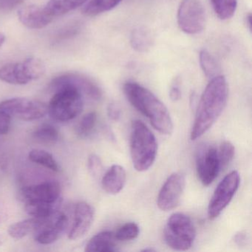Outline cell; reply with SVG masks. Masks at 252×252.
Listing matches in <instances>:
<instances>
[{
	"label": "cell",
	"mask_w": 252,
	"mask_h": 252,
	"mask_svg": "<svg viewBox=\"0 0 252 252\" xmlns=\"http://www.w3.org/2000/svg\"><path fill=\"white\" fill-rule=\"evenodd\" d=\"M228 86L226 79L219 75L205 88L196 110L190 138L192 141L206 133L220 116L228 101Z\"/></svg>",
	"instance_id": "obj_1"
},
{
	"label": "cell",
	"mask_w": 252,
	"mask_h": 252,
	"mask_svg": "<svg viewBox=\"0 0 252 252\" xmlns=\"http://www.w3.org/2000/svg\"><path fill=\"white\" fill-rule=\"evenodd\" d=\"M124 92L129 103L150 120L156 130L163 135L172 133L174 126L170 113L153 92L133 82L124 85Z\"/></svg>",
	"instance_id": "obj_2"
},
{
	"label": "cell",
	"mask_w": 252,
	"mask_h": 252,
	"mask_svg": "<svg viewBox=\"0 0 252 252\" xmlns=\"http://www.w3.org/2000/svg\"><path fill=\"white\" fill-rule=\"evenodd\" d=\"M158 144L152 131L139 120L132 122L130 155L134 168L138 172L148 170L156 160Z\"/></svg>",
	"instance_id": "obj_3"
},
{
	"label": "cell",
	"mask_w": 252,
	"mask_h": 252,
	"mask_svg": "<svg viewBox=\"0 0 252 252\" xmlns=\"http://www.w3.org/2000/svg\"><path fill=\"white\" fill-rule=\"evenodd\" d=\"M48 104V113L54 120L65 122L73 120L84 108V95L79 90L64 86L54 91Z\"/></svg>",
	"instance_id": "obj_4"
},
{
	"label": "cell",
	"mask_w": 252,
	"mask_h": 252,
	"mask_svg": "<svg viewBox=\"0 0 252 252\" xmlns=\"http://www.w3.org/2000/svg\"><path fill=\"white\" fill-rule=\"evenodd\" d=\"M166 245L175 251L189 250L196 237L195 228L189 217L175 213L169 217L163 230Z\"/></svg>",
	"instance_id": "obj_5"
},
{
	"label": "cell",
	"mask_w": 252,
	"mask_h": 252,
	"mask_svg": "<svg viewBox=\"0 0 252 252\" xmlns=\"http://www.w3.org/2000/svg\"><path fill=\"white\" fill-rule=\"evenodd\" d=\"M180 29L187 34L201 33L206 26V10L200 0H182L177 14Z\"/></svg>",
	"instance_id": "obj_6"
},
{
	"label": "cell",
	"mask_w": 252,
	"mask_h": 252,
	"mask_svg": "<svg viewBox=\"0 0 252 252\" xmlns=\"http://www.w3.org/2000/svg\"><path fill=\"white\" fill-rule=\"evenodd\" d=\"M240 177L237 171H232L224 177L214 191L208 206V216L216 219L229 204L240 186Z\"/></svg>",
	"instance_id": "obj_7"
},
{
	"label": "cell",
	"mask_w": 252,
	"mask_h": 252,
	"mask_svg": "<svg viewBox=\"0 0 252 252\" xmlns=\"http://www.w3.org/2000/svg\"><path fill=\"white\" fill-rule=\"evenodd\" d=\"M0 110L26 122L38 120L48 113L46 104L27 98H10L1 101Z\"/></svg>",
	"instance_id": "obj_8"
},
{
	"label": "cell",
	"mask_w": 252,
	"mask_h": 252,
	"mask_svg": "<svg viewBox=\"0 0 252 252\" xmlns=\"http://www.w3.org/2000/svg\"><path fill=\"white\" fill-rule=\"evenodd\" d=\"M196 170L203 186L210 185L221 172L218 148L209 144L199 146L196 153Z\"/></svg>",
	"instance_id": "obj_9"
},
{
	"label": "cell",
	"mask_w": 252,
	"mask_h": 252,
	"mask_svg": "<svg viewBox=\"0 0 252 252\" xmlns=\"http://www.w3.org/2000/svg\"><path fill=\"white\" fill-rule=\"evenodd\" d=\"M186 187V177L181 172H174L168 177L159 191L157 204L165 212L172 210L179 205Z\"/></svg>",
	"instance_id": "obj_10"
},
{
	"label": "cell",
	"mask_w": 252,
	"mask_h": 252,
	"mask_svg": "<svg viewBox=\"0 0 252 252\" xmlns=\"http://www.w3.org/2000/svg\"><path fill=\"white\" fill-rule=\"evenodd\" d=\"M64 86H71L79 90L84 96L94 101H99L102 97V91L96 83L90 78L79 73H66L53 79L50 85L52 92Z\"/></svg>",
	"instance_id": "obj_11"
},
{
	"label": "cell",
	"mask_w": 252,
	"mask_h": 252,
	"mask_svg": "<svg viewBox=\"0 0 252 252\" xmlns=\"http://www.w3.org/2000/svg\"><path fill=\"white\" fill-rule=\"evenodd\" d=\"M68 226V218L64 213L57 212L48 218L35 231V240L42 245H49L57 241Z\"/></svg>",
	"instance_id": "obj_12"
},
{
	"label": "cell",
	"mask_w": 252,
	"mask_h": 252,
	"mask_svg": "<svg viewBox=\"0 0 252 252\" xmlns=\"http://www.w3.org/2000/svg\"><path fill=\"white\" fill-rule=\"evenodd\" d=\"M22 194L26 201L56 203L61 199V186L57 181H45L25 187Z\"/></svg>",
	"instance_id": "obj_13"
},
{
	"label": "cell",
	"mask_w": 252,
	"mask_h": 252,
	"mask_svg": "<svg viewBox=\"0 0 252 252\" xmlns=\"http://www.w3.org/2000/svg\"><path fill=\"white\" fill-rule=\"evenodd\" d=\"M95 218L94 207L86 202H79L74 209V220L69 231L68 238L77 240L82 238L92 226Z\"/></svg>",
	"instance_id": "obj_14"
},
{
	"label": "cell",
	"mask_w": 252,
	"mask_h": 252,
	"mask_svg": "<svg viewBox=\"0 0 252 252\" xmlns=\"http://www.w3.org/2000/svg\"><path fill=\"white\" fill-rule=\"evenodd\" d=\"M19 20L26 27L34 30H40L47 27L53 21L45 8L36 5H26L18 11Z\"/></svg>",
	"instance_id": "obj_15"
},
{
	"label": "cell",
	"mask_w": 252,
	"mask_h": 252,
	"mask_svg": "<svg viewBox=\"0 0 252 252\" xmlns=\"http://www.w3.org/2000/svg\"><path fill=\"white\" fill-rule=\"evenodd\" d=\"M0 80L15 85H27L32 82V76L25 62L9 63L0 68Z\"/></svg>",
	"instance_id": "obj_16"
},
{
	"label": "cell",
	"mask_w": 252,
	"mask_h": 252,
	"mask_svg": "<svg viewBox=\"0 0 252 252\" xmlns=\"http://www.w3.org/2000/svg\"><path fill=\"white\" fill-rule=\"evenodd\" d=\"M126 173L120 165H113L101 178L103 189L110 194H117L126 184Z\"/></svg>",
	"instance_id": "obj_17"
},
{
	"label": "cell",
	"mask_w": 252,
	"mask_h": 252,
	"mask_svg": "<svg viewBox=\"0 0 252 252\" xmlns=\"http://www.w3.org/2000/svg\"><path fill=\"white\" fill-rule=\"evenodd\" d=\"M118 240L113 231H101L87 243L85 252H112L117 251Z\"/></svg>",
	"instance_id": "obj_18"
},
{
	"label": "cell",
	"mask_w": 252,
	"mask_h": 252,
	"mask_svg": "<svg viewBox=\"0 0 252 252\" xmlns=\"http://www.w3.org/2000/svg\"><path fill=\"white\" fill-rule=\"evenodd\" d=\"M48 218H29L10 225L8 232L10 237L21 240L31 233L35 232Z\"/></svg>",
	"instance_id": "obj_19"
},
{
	"label": "cell",
	"mask_w": 252,
	"mask_h": 252,
	"mask_svg": "<svg viewBox=\"0 0 252 252\" xmlns=\"http://www.w3.org/2000/svg\"><path fill=\"white\" fill-rule=\"evenodd\" d=\"M87 1L88 0H49L44 8L54 18L76 9Z\"/></svg>",
	"instance_id": "obj_20"
},
{
	"label": "cell",
	"mask_w": 252,
	"mask_h": 252,
	"mask_svg": "<svg viewBox=\"0 0 252 252\" xmlns=\"http://www.w3.org/2000/svg\"><path fill=\"white\" fill-rule=\"evenodd\" d=\"M61 201L56 203L46 202L26 201V212L30 216L37 218H48L58 212Z\"/></svg>",
	"instance_id": "obj_21"
},
{
	"label": "cell",
	"mask_w": 252,
	"mask_h": 252,
	"mask_svg": "<svg viewBox=\"0 0 252 252\" xmlns=\"http://www.w3.org/2000/svg\"><path fill=\"white\" fill-rule=\"evenodd\" d=\"M153 44V35L147 28L141 26L132 31L130 36V45L137 52H147L151 49Z\"/></svg>",
	"instance_id": "obj_22"
},
{
	"label": "cell",
	"mask_w": 252,
	"mask_h": 252,
	"mask_svg": "<svg viewBox=\"0 0 252 252\" xmlns=\"http://www.w3.org/2000/svg\"><path fill=\"white\" fill-rule=\"evenodd\" d=\"M123 0H91L84 7L82 13L88 17H95L103 13L111 11Z\"/></svg>",
	"instance_id": "obj_23"
},
{
	"label": "cell",
	"mask_w": 252,
	"mask_h": 252,
	"mask_svg": "<svg viewBox=\"0 0 252 252\" xmlns=\"http://www.w3.org/2000/svg\"><path fill=\"white\" fill-rule=\"evenodd\" d=\"M29 160L36 164L44 166L53 172H60V168L54 156L43 150L34 149L29 153Z\"/></svg>",
	"instance_id": "obj_24"
},
{
	"label": "cell",
	"mask_w": 252,
	"mask_h": 252,
	"mask_svg": "<svg viewBox=\"0 0 252 252\" xmlns=\"http://www.w3.org/2000/svg\"><path fill=\"white\" fill-rule=\"evenodd\" d=\"M199 60H200L199 62H200V67L206 77L212 79L221 75L220 73V69L216 60L207 50L203 49L200 51Z\"/></svg>",
	"instance_id": "obj_25"
},
{
	"label": "cell",
	"mask_w": 252,
	"mask_h": 252,
	"mask_svg": "<svg viewBox=\"0 0 252 252\" xmlns=\"http://www.w3.org/2000/svg\"><path fill=\"white\" fill-rule=\"evenodd\" d=\"M212 8L221 20L231 19L235 14L237 0H211Z\"/></svg>",
	"instance_id": "obj_26"
},
{
	"label": "cell",
	"mask_w": 252,
	"mask_h": 252,
	"mask_svg": "<svg viewBox=\"0 0 252 252\" xmlns=\"http://www.w3.org/2000/svg\"><path fill=\"white\" fill-rule=\"evenodd\" d=\"M60 133L55 126L48 124L41 125L33 132V137L38 141L53 144L58 141Z\"/></svg>",
	"instance_id": "obj_27"
},
{
	"label": "cell",
	"mask_w": 252,
	"mask_h": 252,
	"mask_svg": "<svg viewBox=\"0 0 252 252\" xmlns=\"http://www.w3.org/2000/svg\"><path fill=\"white\" fill-rule=\"evenodd\" d=\"M97 113L90 112L79 121L76 128V134L81 138H86L91 135L96 125Z\"/></svg>",
	"instance_id": "obj_28"
},
{
	"label": "cell",
	"mask_w": 252,
	"mask_h": 252,
	"mask_svg": "<svg viewBox=\"0 0 252 252\" xmlns=\"http://www.w3.org/2000/svg\"><path fill=\"white\" fill-rule=\"evenodd\" d=\"M139 233L138 225L135 222H129L124 224L114 234L118 241H129L136 239Z\"/></svg>",
	"instance_id": "obj_29"
},
{
	"label": "cell",
	"mask_w": 252,
	"mask_h": 252,
	"mask_svg": "<svg viewBox=\"0 0 252 252\" xmlns=\"http://www.w3.org/2000/svg\"><path fill=\"white\" fill-rule=\"evenodd\" d=\"M235 148L229 141H224L218 149V158L221 171L227 167L234 158Z\"/></svg>",
	"instance_id": "obj_30"
},
{
	"label": "cell",
	"mask_w": 252,
	"mask_h": 252,
	"mask_svg": "<svg viewBox=\"0 0 252 252\" xmlns=\"http://www.w3.org/2000/svg\"><path fill=\"white\" fill-rule=\"evenodd\" d=\"M33 81L40 79L45 73V65L43 62L35 57H30L24 60Z\"/></svg>",
	"instance_id": "obj_31"
},
{
	"label": "cell",
	"mask_w": 252,
	"mask_h": 252,
	"mask_svg": "<svg viewBox=\"0 0 252 252\" xmlns=\"http://www.w3.org/2000/svg\"><path fill=\"white\" fill-rule=\"evenodd\" d=\"M88 167L90 173L94 178H98L102 175L103 164L100 158L95 154L91 155L88 158Z\"/></svg>",
	"instance_id": "obj_32"
},
{
	"label": "cell",
	"mask_w": 252,
	"mask_h": 252,
	"mask_svg": "<svg viewBox=\"0 0 252 252\" xmlns=\"http://www.w3.org/2000/svg\"><path fill=\"white\" fill-rule=\"evenodd\" d=\"M11 118L8 113L0 110V135H6L9 132Z\"/></svg>",
	"instance_id": "obj_33"
},
{
	"label": "cell",
	"mask_w": 252,
	"mask_h": 252,
	"mask_svg": "<svg viewBox=\"0 0 252 252\" xmlns=\"http://www.w3.org/2000/svg\"><path fill=\"white\" fill-rule=\"evenodd\" d=\"M122 112L119 106L115 103H111L107 107V116L110 120L118 122L120 119Z\"/></svg>",
	"instance_id": "obj_34"
},
{
	"label": "cell",
	"mask_w": 252,
	"mask_h": 252,
	"mask_svg": "<svg viewBox=\"0 0 252 252\" xmlns=\"http://www.w3.org/2000/svg\"><path fill=\"white\" fill-rule=\"evenodd\" d=\"M23 0H0V10L1 11H11L16 7L21 5Z\"/></svg>",
	"instance_id": "obj_35"
},
{
	"label": "cell",
	"mask_w": 252,
	"mask_h": 252,
	"mask_svg": "<svg viewBox=\"0 0 252 252\" xmlns=\"http://www.w3.org/2000/svg\"><path fill=\"white\" fill-rule=\"evenodd\" d=\"M181 95L182 94H181V88H180V82L178 79H176L171 87L170 91H169V97L172 101H178L181 99Z\"/></svg>",
	"instance_id": "obj_36"
},
{
	"label": "cell",
	"mask_w": 252,
	"mask_h": 252,
	"mask_svg": "<svg viewBox=\"0 0 252 252\" xmlns=\"http://www.w3.org/2000/svg\"><path fill=\"white\" fill-rule=\"evenodd\" d=\"M248 240H249V237H248V234H246V231H239L234 237V243L240 247L246 246L247 244Z\"/></svg>",
	"instance_id": "obj_37"
},
{
	"label": "cell",
	"mask_w": 252,
	"mask_h": 252,
	"mask_svg": "<svg viewBox=\"0 0 252 252\" xmlns=\"http://www.w3.org/2000/svg\"><path fill=\"white\" fill-rule=\"evenodd\" d=\"M5 41V36L3 34V33H1L0 32V47L2 46L3 45L4 42Z\"/></svg>",
	"instance_id": "obj_38"
},
{
	"label": "cell",
	"mask_w": 252,
	"mask_h": 252,
	"mask_svg": "<svg viewBox=\"0 0 252 252\" xmlns=\"http://www.w3.org/2000/svg\"><path fill=\"white\" fill-rule=\"evenodd\" d=\"M251 18H252V17H251V14H249V16H248L247 17H246V20H248V26H249V30H251L252 29V25H251Z\"/></svg>",
	"instance_id": "obj_39"
},
{
	"label": "cell",
	"mask_w": 252,
	"mask_h": 252,
	"mask_svg": "<svg viewBox=\"0 0 252 252\" xmlns=\"http://www.w3.org/2000/svg\"><path fill=\"white\" fill-rule=\"evenodd\" d=\"M155 249H145L144 250H142V252H155Z\"/></svg>",
	"instance_id": "obj_40"
},
{
	"label": "cell",
	"mask_w": 252,
	"mask_h": 252,
	"mask_svg": "<svg viewBox=\"0 0 252 252\" xmlns=\"http://www.w3.org/2000/svg\"><path fill=\"white\" fill-rule=\"evenodd\" d=\"M2 242H3V238L0 236V245H2Z\"/></svg>",
	"instance_id": "obj_41"
}]
</instances>
